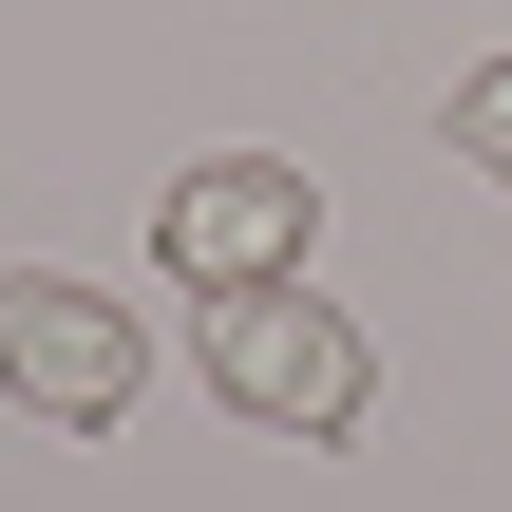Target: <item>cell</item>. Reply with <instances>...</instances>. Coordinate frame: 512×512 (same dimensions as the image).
Masks as SVG:
<instances>
[{
	"mask_svg": "<svg viewBox=\"0 0 512 512\" xmlns=\"http://www.w3.org/2000/svg\"><path fill=\"white\" fill-rule=\"evenodd\" d=\"M304 228H323L304 152H190V171L152 190V266H171L190 304H228V285H304Z\"/></svg>",
	"mask_w": 512,
	"mask_h": 512,
	"instance_id": "obj_1",
	"label": "cell"
},
{
	"mask_svg": "<svg viewBox=\"0 0 512 512\" xmlns=\"http://www.w3.org/2000/svg\"><path fill=\"white\" fill-rule=\"evenodd\" d=\"M209 380H228V418H266V437H361V399H380L361 323L304 304V285H228V304H209Z\"/></svg>",
	"mask_w": 512,
	"mask_h": 512,
	"instance_id": "obj_2",
	"label": "cell"
},
{
	"mask_svg": "<svg viewBox=\"0 0 512 512\" xmlns=\"http://www.w3.org/2000/svg\"><path fill=\"white\" fill-rule=\"evenodd\" d=\"M133 380H152V342H133V304L114 285H76V266H19L0 285V399H38V418H133Z\"/></svg>",
	"mask_w": 512,
	"mask_h": 512,
	"instance_id": "obj_3",
	"label": "cell"
},
{
	"mask_svg": "<svg viewBox=\"0 0 512 512\" xmlns=\"http://www.w3.org/2000/svg\"><path fill=\"white\" fill-rule=\"evenodd\" d=\"M456 152L512 190V57H475V76H456Z\"/></svg>",
	"mask_w": 512,
	"mask_h": 512,
	"instance_id": "obj_4",
	"label": "cell"
}]
</instances>
